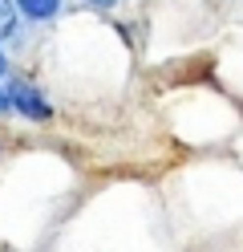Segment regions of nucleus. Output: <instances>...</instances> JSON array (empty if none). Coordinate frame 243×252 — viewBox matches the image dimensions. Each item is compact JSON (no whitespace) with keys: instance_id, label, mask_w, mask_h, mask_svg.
I'll return each mask as SVG.
<instances>
[{"instance_id":"obj_1","label":"nucleus","mask_w":243,"mask_h":252,"mask_svg":"<svg viewBox=\"0 0 243 252\" xmlns=\"http://www.w3.org/2000/svg\"><path fill=\"white\" fill-rule=\"evenodd\" d=\"M8 110H16V114H25L32 122H49V118H53V106H49L25 77H12V82H8Z\"/></svg>"},{"instance_id":"obj_2","label":"nucleus","mask_w":243,"mask_h":252,"mask_svg":"<svg viewBox=\"0 0 243 252\" xmlns=\"http://www.w3.org/2000/svg\"><path fill=\"white\" fill-rule=\"evenodd\" d=\"M61 8V0H16V12L28 21H53Z\"/></svg>"},{"instance_id":"obj_3","label":"nucleus","mask_w":243,"mask_h":252,"mask_svg":"<svg viewBox=\"0 0 243 252\" xmlns=\"http://www.w3.org/2000/svg\"><path fill=\"white\" fill-rule=\"evenodd\" d=\"M16 0H0V41H12L16 37Z\"/></svg>"},{"instance_id":"obj_4","label":"nucleus","mask_w":243,"mask_h":252,"mask_svg":"<svg viewBox=\"0 0 243 252\" xmlns=\"http://www.w3.org/2000/svg\"><path fill=\"white\" fill-rule=\"evenodd\" d=\"M0 114H8V86L0 82Z\"/></svg>"},{"instance_id":"obj_5","label":"nucleus","mask_w":243,"mask_h":252,"mask_svg":"<svg viewBox=\"0 0 243 252\" xmlns=\"http://www.w3.org/2000/svg\"><path fill=\"white\" fill-rule=\"evenodd\" d=\"M85 4H89V8H113L118 0H85Z\"/></svg>"},{"instance_id":"obj_6","label":"nucleus","mask_w":243,"mask_h":252,"mask_svg":"<svg viewBox=\"0 0 243 252\" xmlns=\"http://www.w3.org/2000/svg\"><path fill=\"white\" fill-rule=\"evenodd\" d=\"M0 77H4V49H0Z\"/></svg>"}]
</instances>
